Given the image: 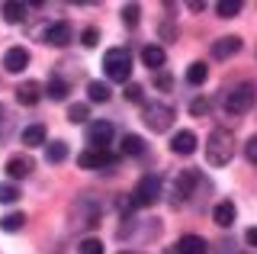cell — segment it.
Returning <instances> with one entry per match:
<instances>
[{"instance_id": "6da1fadb", "label": "cell", "mask_w": 257, "mask_h": 254, "mask_svg": "<svg viewBox=\"0 0 257 254\" xmlns=\"http://www.w3.org/2000/svg\"><path fill=\"white\" fill-rule=\"evenodd\" d=\"M235 155V139H231L228 129H215L212 136L206 139V161L212 168H225Z\"/></svg>"}, {"instance_id": "7a4b0ae2", "label": "cell", "mask_w": 257, "mask_h": 254, "mask_svg": "<svg viewBox=\"0 0 257 254\" xmlns=\"http://www.w3.org/2000/svg\"><path fill=\"white\" fill-rule=\"evenodd\" d=\"M103 71H106L109 81L128 84V77H132V55H128V49H109L103 55Z\"/></svg>"}, {"instance_id": "3957f363", "label": "cell", "mask_w": 257, "mask_h": 254, "mask_svg": "<svg viewBox=\"0 0 257 254\" xmlns=\"http://www.w3.org/2000/svg\"><path fill=\"white\" fill-rule=\"evenodd\" d=\"M254 100H257V87L251 81H244V84L231 87V90L225 93V109H228L231 116H244L247 109L254 106Z\"/></svg>"}, {"instance_id": "277c9868", "label": "cell", "mask_w": 257, "mask_h": 254, "mask_svg": "<svg viewBox=\"0 0 257 254\" xmlns=\"http://www.w3.org/2000/svg\"><path fill=\"white\" fill-rule=\"evenodd\" d=\"M142 119L145 125H148L151 132H167L174 125V106H167V103H145L142 106Z\"/></svg>"}, {"instance_id": "5b68a950", "label": "cell", "mask_w": 257, "mask_h": 254, "mask_svg": "<svg viewBox=\"0 0 257 254\" xmlns=\"http://www.w3.org/2000/svg\"><path fill=\"white\" fill-rule=\"evenodd\" d=\"M158 193H161V180L155 177V174H145L139 184H135V190L128 193V206H132V209H145V206H155Z\"/></svg>"}, {"instance_id": "8992f818", "label": "cell", "mask_w": 257, "mask_h": 254, "mask_svg": "<svg viewBox=\"0 0 257 254\" xmlns=\"http://www.w3.org/2000/svg\"><path fill=\"white\" fill-rule=\"evenodd\" d=\"M109 142H112V122L93 119V122L87 125V145L96 148V152H109Z\"/></svg>"}, {"instance_id": "52a82bcc", "label": "cell", "mask_w": 257, "mask_h": 254, "mask_svg": "<svg viewBox=\"0 0 257 254\" xmlns=\"http://www.w3.org/2000/svg\"><path fill=\"white\" fill-rule=\"evenodd\" d=\"M77 164L87 171H103V168H112L116 164V158H112L109 152H96V148H87V152L77 155Z\"/></svg>"}, {"instance_id": "ba28073f", "label": "cell", "mask_w": 257, "mask_h": 254, "mask_svg": "<svg viewBox=\"0 0 257 254\" xmlns=\"http://www.w3.org/2000/svg\"><path fill=\"white\" fill-rule=\"evenodd\" d=\"M74 39V29H71L68 20H58L45 29V45H55V49H64V45Z\"/></svg>"}, {"instance_id": "9c48e42d", "label": "cell", "mask_w": 257, "mask_h": 254, "mask_svg": "<svg viewBox=\"0 0 257 254\" xmlns=\"http://www.w3.org/2000/svg\"><path fill=\"white\" fill-rule=\"evenodd\" d=\"M7 177L10 180H23V177H29L32 171H36V161H32L29 155H13L10 161H7Z\"/></svg>"}, {"instance_id": "30bf717a", "label": "cell", "mask_w": 257, "mask_h": 254, "mask_svg": "<svg viewBox=\"0 0 257 254\" xmlns=\"http://www.w3.org/2000/svg\"><path fill=\"white\" fill-rule=\"evenodd\" d=\"M196 180H199L196 171H180V174H177V177H174V200H177V203L187 200L190 190L196 187Z\"/></svg>"}, {"instance_id": "8fae6325", "label": "cell", "mask_w": 257, "mask_h": 254, "mask_svg": "<svg viewBox=\"0 0 257 254\" xmlns=\"http://www.w3.org/2000/svg\"><path fill=\"white\" fill-rule=\"evenodd\" d=\"M196 145H199V142H196V132H190V129H180V132L171 139V152H174V155H183V158L196 152Z\"/></svg>"}, {"instance_id": "7c38bea8", "label": "cell", "mask_w": 257, "mask_h": 254, "mask_svg": "<svg viewBox=\"0 0 257 254\" xmlns=\"http://www.w3.org/2000/svg\"><path fill=\"white\" fill-rule=\"evenodd\" d=\"M29 65V52L23 49V45H13V49H7L4 55V68L10 71V74H20V71H26Z\"/></svg>"}, {"instance_id": "4fadbf2b", "label": "cell", "mask_w": 257, "mask_h": 254, "mask_svg": "<svg viewBox=\"0 0 257 254\" xmlns=\"http://www.w3.org/2000/svg\"><path fill=\"white\" fill-rule=\"evenodd\" d=\"M238 52H241V39L238 36H222L219 42H212V58H219V61L231 58V55H238Z\"/></svg>"}, {"instance_id": "5bb4252c", "label": "cell", "mask_w": 257, "mask_h": 254, "mask_svg": "<svg viewBox=\"0 0 257 254\" xmlns=\"http://www.w3.org/2000/svg\"><path fill=\"white\" fill-rule=\"evenodd\" d=\"M174 251L177 254H206L209 244H206V238H199V235H183V238H177Z\"/></svg>"}, {"instance_id": "9a60e30c", "label": "cell", "mask_w": 257, "mask_h": 254, "mask_svg": "<svg viewBox=\"0 0 257 254\" xmlns=\"http://www.w3.org/2000/svg\"><path fill=\"white\" fill-rule=\"evenodd\" d=\"M16 100L23 103V106H36L39 100H42V84L39 81H26L16 87Z\"/></svg>"}, {"instance_id": "2e32d148", "label": "cell", "mask_w": 257, "mask_h": 254, "mask_svg": "<svg viewBox=\"0 0 257 254\" xmlns=\"http://www.w3.org/2000/svg\"><path fill=\"white\" fill-rule=\"evenodd\" d=\"M235 216H238V209H235V203H231V200H222V203L212 209V222H215L219 228H228L231 222H235Z\"/></svg>"}, {"instance_id": "e0dca14e", "label": "cell", "mask_w": 257, "mask_h": 254, "mask_svg": "<svg viewBox=\"0 0 257 254\" xmlns=\"http://www.w3.org/2000/svg\"><path fill=\"white\" fill-rule=\"evenodd\" d=\"M142 61H145V68L161 71V68H164V61H167V55H164V49H161V45H145Z\"/></svg>"}, {"instance_id": "ac0fdd59", "label": "cell", "mask_w": 257, "mask_h": 254, "mask_svg": "<svg viewBox=\"0 0 257 254\" xmlns=\"http://www.w3.org/2000/svg\"><path fill=\"white\" fill-rule=\"evenodd\" d=\"M23 145L26 148H39V145H45V125H26V129H23Z\"/></svg>"}, {"instance_id": "d6986e66", "label": "cell", "mask_w": 257, "mask_h": 254, "mask_svg": "<svg viewBox=\"0 0 257 254\" xmlns=\"http://www.w3.org/2000/svg\"><path fill=\"white\" fill-rule=\"evenodd\" d=\"M206 77H209V68L203 65V61H193V65L187 68V84H190V87L206 84Z\"/></svg>"}, {"instance_id": "ffe728a7", "label": "cell", "mask_w": 257, "mask_h": 254, "mask_svg": "<svg viewBox=\"0 0 257 254\" xmlns=\"http://www.w3.org/2000/svg\"><path fill=\"white\" fill-rule=\"evenodd\" d=\"M4 20L7 23H23V17H26V4H16V0H10V4H4Z\"/></svg>"}, {"instance_id": "44dd1931", "label": "cell", "mask_w": 257, "mask_h": 254, "mask_svg": "<svg viewBox=\"0 0 257 254\" xmlns=\"http://www.w3.org/2000/svg\"><path fill=\"white\" fill-rule=\"evenodd\" d=\"M122 155L142 158V155H145V139H142V136H125V139H122Z\"/></svg>"}, {"instance_id": "7402d4cb", "label": "cell", "mask_w": 257, "mask_h": 254, "mask_svg": "<svg viewBox=\"0 0 257 254\" xmlns=\"http://www.w3.org/2000/svg\"><path fill=\"white\" fill-rule=\"evenodd\" d=\"M87 93H90L93 103H106L112 90H109V84H103V81H90V84H87Z\"/></svg>"}, {"instance_id": "603a6c76", "label": "cell", "mask_w": 257, "mask_h": 254, "mask_svg": "<svg viewBox=\"0 0 257 254\" xmlns=\"http://www.w3.org/2000/svg\"><path fill=\"white\" fill-rule=\"evenodd\" d=\"M64 158H68V145H64V142H52V145L45 148V161L48 164H61Z\"/></svg>"}, {"instance_id": "cb8c5ba5", "label": "cell", "mask_w": 257, "mask_h": 254, "mask_svg": "<svg viewBox=\"0 0 257 254\" xmlns=\"http://www.w3.org/2000/svg\"><path fill=\"white\" fill-rule=\"evenodd\" d=\"M23 222H26V212H7V216L0 219V228H4V232H20Z\"/></svg>"}, {"instance_id": "d4e9b609", "label": "cell", "mask_w": 257, "mask_h": 254, "mask_svg": "<svg viewBox=\"0 0 257 254\" xmlns=\"http://www.w3.org/2000/svg\"><path fill=\"white\" fill-rule=\"evenodd\" d=\"M215 13H219L222 20L238 17V13H241V0H219V4H215Z\"/></svg>"}, {"instance_id": "484cf974", "label": "cell", "mask_w": 257, "mask_h": 254, "mask_svg": "<svg viewBox=\"0 0 257 254\" xmlns=\"http://www.w3.org/2000/svg\"><path fill=\"white\" fill-rule=\"evenodd\" d=\"M45 97H52V100H64V97H68V84H64L61 77H52V81L45 84Z\"/></svg>"}, {"instance_id": "4316f807", "label": "cell", "mask_w": 257, "mask_h": 254, "mask_svg": "<svg viewBox=\"0 0 257 254\" xmlns=\"http://www.w3.org/2000/svg\"><path fill=\"white\" fill-rule=\"evenodd\" d=\"M68 119L71 122H87L90 119V109H87V103H74V106H68Z\"/></svg>"}, {"instance_id": "83f0119b", "label": "cell", "mask_w": 257, "mask_h": 254, "mask_svg": "<svg viewBox=\"0 0 257 254\" xmlns=\"http://www.w3.org/2000/svg\"><path fill=\"white\" fill-rule=\"evenodd\" d=\"M80 254H103V241L100 238H84V241L77 244Z\"/></svg>"}, {"instance_id": "f1b7e54d", "label": "cell", "mask_w": 257, "mask_h": 254, "mask_svg": "<svg viewBox=\"0 0 257 254\" xmlns=\"http://www.w3.org/2000/svg\"><path fill=\"white\" fill-rule=\"evenodd\" d=\"M125 100H128V103H145V87L128 81V84H125Z\"/></svg>"}, {"instance_id": "f546056e", "label": "cell", "mask_w": 257, "mask_h": 254, "mask_svg": "<svg viewBox=\"0 0 257 254\" xmlns=\"http://www.w3.org/2000/svg\"><path fill=\"white\" fill-rule=\"evenodd\" d=\"M20 200V187L16 184H0V203H16Z\"/></svg>"}, {"instance_id": "4dcf8cb0", "label": "cell", "mask_w": 257, "mask_h": 254, "mask_svg": "<svg viewBox=\"0 0 257 254\" xmlns=\"http://www.w3.org/2000/svg\"><path fill=\"white\" fill-rule=\"evenodd\" d=\"M122 23L125 26H139V4H125L122 7Z\"/></svg>"}, {"instance_id": "1f68e13d", "label": "cell", "mask_w": 257, "mask_h": 254, "mask_svg": "<svg viewBox=\"0 0 257 254\" xmlns=\"http://www.w3.org/2000/svg\"><path fill=\"white\" fill-rule=\"evenodd\" d=\"M80 42H84L87 49H96V42H100V33H96L93 26H90V29H84V33H80Z\"/></svg>"}, {"instance_id": "d6a6232c", "label": "cell", "mask_w": 257, "mask_h": 254, "mask_svg": "<svg viewBox=\"0 0 257 254\" xmlns=\"http://www.w3.org/2000/svg\"><path fill=\"white\" fill-rule=\"evenodd\" d=\"M244 158H247L251 164H257V136L247 139V145H244Z\"/></svg>"}, {"instance_id": "836d02e7", "label": "cell", "mask_w": 257, "mask_h": 254, "mask_svg": "<svg viewBox=\"0 0 257 254\" xmlns=\"http://www.w3.org/2000/svg\"><path fill=\"white\" fill-rule=\"evenodd\" d=\"M190 113H193V116H203V113H209V100H193Z\"/></svg>"}, {"instance_id": "e575fe53", "label": "cell", "mask_w": 257, "mask_h": 254, "mask_svg": "<svg viewBox=\"0 0 257 254\" xmlns=\"http://www.w3.org/2000/svg\"><path fill=\"white\" fill-rule=\"evenodd\" d=\"M158 87H161V90H171V74H167V71L158 74Z\"/></svg>"}, {"instance_id": "d590c367", "label": "cell", "mask_w": 257, "mask_h": 254, "mask_svg": "<svg viewBox=\"0 0 257 254\" xmlns=\"http://www.w3.org/2000/svg\"><path fill=\"white\" fill-rule=\"evenodd\" d=\"M244 241L251 244V248H257V225H251V228L244 232Z\"/></svg>"}, {"instance_id": "8d00e7d4", "label": "cell", "mask_w": 257, "mask_h": 254, "mask_svg": "<svg viewBox=\"0 0 257 254\" xmlns=\"http://www.w3.org/2000/svg\"><path fill=\"white\" fill-rule=\"evenodd\" d=\"M167 254H177V251H174V248H171V251H167Z\"/></svg>"}, {"instance_id": "74e56055", "label": "cell", "mask_w": 257, "mask_h": 254, "mask_svg": "<svg viewBox=\"0 0 257 254\" xmlns=\"http://www.w3.org/2000/svg\"><path fill=\"white\" fill-rule=\"evenodd\" d=\"M0 116H4V106H0Z\"/></svg>"}]
</instances>
